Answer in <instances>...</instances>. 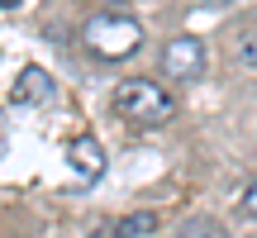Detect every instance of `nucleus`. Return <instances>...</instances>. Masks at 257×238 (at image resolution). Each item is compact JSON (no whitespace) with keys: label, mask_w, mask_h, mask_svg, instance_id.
Segmentation results:
<instances>
[{"label":"nucleus","mask_w":257,"mask_h":238,"mask_svg":"<svg viewBox=\"0 0 257 238\" xmlns=\"http://www.w3.org/2000/svg\"><path fill=\"white\" fill-rule=\"evenodd\" d=\"M110 105H114L119 119H128L138 129H157V124H172L176 119V95L162 81H153V76H124L114 86Z\"/></svg>","instance_id":"nucleus-1"},{"label":"nucleus","mask_w":257,"mask_h":238,"mask_svg":"<svg viewBox=\"0 0 257 238\" xmlns=\"http://www.w3.org/2000/svg\"><path fill=\"white\" fill-rule=\"evenodd\" d=\"M81 43L91 48L100 62H124V57H134L138 43H143V24H138L134 15H124V10H100V15L86 19Z\"/></svg>","instance_id":"nucleus-2"},{"label":"nucleus","mask_w":257,"mask_h":238,"mask_svg":"<svg viewBox=\"0 0 257 238\" xmlns=\"http://www.w3.org/2000/svg\"><path fill=\"white\" fill-rule=\"evenodd\" d=\"M205 43L200 38H191V34H181V38H167L162 43V53H157V67H162V76L167 81H176V86H191V81H200L205 76Z\"/></svg>","instance_id":"nucleus-3"},{"label":"nucleus","mask_w":257,"mask_h":238,"mask_svg":"<svg viewBox=\"0 0 257 238\" xmlns=\"http://www.w3.org/2000/svg\"><path fill=\"white\" fill-rule=\"evenodd\" d=\"M62 153H67V167L76 172V181H81V186L100 181V172H105V148H100V138H95V134H86V129H81V134H72Z\"/></svg>","instance_id":"nucleus-4"},{"label":"nucleus","mask_w":257,"mask_h":238,"mask_svg":"<svg viewBox=\"0 0 257 238\" xmlns=\"http://www.w3.org/2000/svg\"><path fill=\"white\" fill-rule=\"evenodd\" d=\"M57 91L53 72H43V67H24V72L15 76V86H10V100L15 105H48Z\"/></svg>","instance_id":"nucleus-5"},{"label":"nucleus","mask_w":257,"mask_h":238,"mask_svg":"<svg viewBox=\"0 0 257 238\" xmlns=\"http://www.w3.org/2000/svg\"><path fill=\"white\" fill-rule=\"evenodd\" d=\"M153 229H157V214L153 210H138V214H119V219L91 229V238H148Z\"/></svg>","instance_id":"nucleus-6"},{"label":"nucleus","mask_w":257,"mask_h":238,"mask_svg":"<svg viewBox=\"0 0 257 238\" xmlns=\"http://www.w3.org/2000/svg\"><path fill=\"white\" fill-rule=\"evenodd\" d=\"M238 57H243L248 67H257V24H252L243 38H238Z\"/></svg>","instance_id":"nucleus-7"},{"label":"nucleus","mask_w":257,"mask_h":238,"mask_svg":"<svg viewBox=\"0 0 257 238\" xmlns=\"http://www.w3.org/2000/svg\"><path fill=\"white\" fill-rule=\"evenodd\" d=\"M243 205H248V214L257 219V186H248V195H243Z\"/></svg>","instance_id":"nucleus-8"},{"label":"nucleus","mask_w":257,"mask_h":238,"mask_svg":"<svg viewBox=\"0 0 257 238\" xmlns=\"http://www.w3.org/2000/svg\"><path fill=\"white\" fill-rule=\"evenodd\" d=\"M15 5H19V0H0V10H15Z\"/></svg>","instance_id":"nucleus-9"}]
</instances>
